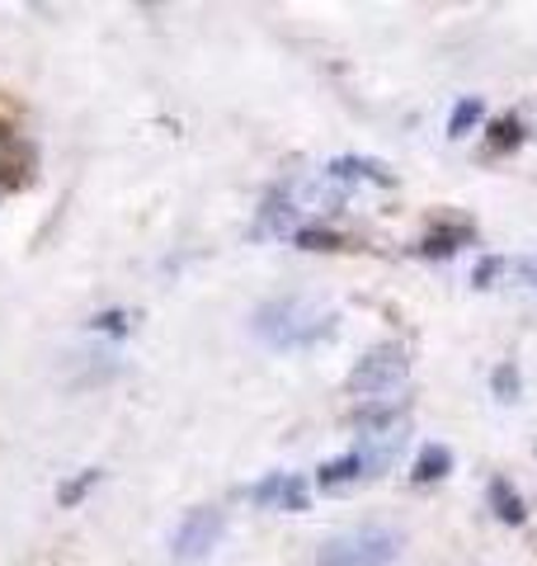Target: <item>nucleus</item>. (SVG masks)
<instances>
[{"label": "nucleus", "mask_w": 537, "mask_h": 566, "mask_svg": "<svg viewBox=\"0 0 537 566\" xmlns=\"http://www.w3.org/2000/svg\"><path fill=\"white\" fill-rule=\"evenodd\" d=\"M453 472V449L448 444H424L415 468H410V482L415 486H429V482H443V476Z\"/></svg>", "instance_id": "obj_8"}, {"label": "nucleus", "mask_w": 537, "mask_h": 566, "mask_svg": "<svg viewBox=\"0 0 537 566\" xmlns=\"http://www.w3.org/2000/svg\"><path fill=\"white\" fill-rule=\"evenodd\" d=\"M491 392H495V401H505V406H514L518 401V392H524V374H518V364H495V374H491Z\"/></svg>", "instance_id": "obj_13"}, {"label": "nucleus", "mask_w": 537, "mask_h": 566, "mask_svg": "<svg viewBox=\"0 0 537 566\" xmlns=\"http://www.w3.org/2000/svg\"><path fill=\"white\" fill-rule=\"evenodd\" d=\"M524 274H528V279L537 283V260H524Z\"/></svg>", "instance_id": "obj_20"}, {"label": "nucleus", "mask_w": 537, "mask_h": 566, "mask_svg": "<svg viewBox=\"0 0 537 566\" xmlns=\"http://www.w3.org/2000/svg\"><path fill=\"white\" fill-rule=\"evenodd\" d=\"M472 237H476V232H472L467 222H457V227H434V232H424V237L415 241V255H424V260H448V255H457Z\"/></svg>", "instance_id": "obj_6"}, {"label": "nucleus", "mask_w": 537, "mask_h": 566, "mask_svg": "<svg viewBox=\"0 0 537 566\" xmlns=\"http://www.w3.org/2000/svg\"><path fill=\"white\" fill-rule=\"evenodd\" d=\"M302 251H349V237H339V232H330V227H302V232L293 237Z\"/></svg>", "instance_id": "obj_15"}, {"label": "nucleus", "mask_w": 537, "mask_h": 566, "mask_svg": "<svg viewBox=\"0 0 537 566\" xmlns=\"http://www.w3.org/2000/svg\"><path fill=\"white\" fill-rule=\"evenodd\" d=\"M509 270V260L505 255H486V260H476V270H472V289H495V279Z\"/></svg>", "instance_id": "obj_19"}, {"label": "nucleus", "mask_w": 537, "mask_h": 566, "mask_svg": "<svg viewBox=\"0 0 537 566\" xmlns=\"http://www.w3.org/2000/svg\"><path fill=\"white\" fill-rule=\"evenodd\" d=\"M326 175H330V180H372V185H382V189L397 185L391 166L378 161V156H335V161L326 166Z\"/></svg>", "instance_id": "obj_5"}, {"label": "nucleus", "mask_w": 537, "mask_h": 566, "mask_svg": "<svg viewBox=\"0 0 537 566\" xmlns=\"http://www.w3.org/2000/svg\"><path fill=\"white\" fill-rule=\"evenodd\" d=\"M486 505L495 510V520H499V524H524V520H528L524 495H518V491H514V482H505V476H491V486H486Z\"/></svg>", "instance_id": "obj_7"}, {"label": "nucleus", "mask_w": 537, "mask_h": 566, "mask_svg": "<svg viewBox=\"0 0 537 566\" xmlns=\"http://www.w3.org/2000/svg\"><path fill=\"white\" fill-rule=\"evenodd\" d=\"M222 534H227V515L218 505H193L185 520H179V528H175V538H170V557L175 562H203L212 547L222 543Z\"/></svg>", "instance_id": "obj_3"}, {"label": "nucleus", "mask_w": 537, "mask_h": 566, "mask_svg": "<svg viewBox=\"0 0 537 566\" xmlns=\"http://www.w3.org/2000/svg\"><path fill=\"white\" fill-rule=\"evenodd\" d=\"M481 118H486V104H481V95H462L453 118H448V137H467Z\"/></svg>", "instance_id": "obj_12"}, {"label": "nucleus", "mask_w": 537, "mask_h": 566, "mask_svg": "<svg viewBox=\"0 0 537 566\" xmlns=\"http://www.w3.org/2000/svg\"><path fill=\"white\" fill-rule=\"evenodd\" d=\"M401 416H406V406H364V411H354V424L364 430V439H372V434L401 430Z\"/></svg>", "instance_id": "obj_10"}, {"label": "nucleus", "mask_w": 537, "mask_h": 566, "mask_svg": "<svg viewBox=\"0 0 537 566\" xmlns=\"http://www.w3.org/2000/svg\"><path fill=\"white\" fill-rule=\"evenodd\" d=\"M518 142H524V123H518L514 114H505V118H495V123H491V137H486V147H491L495 156L514 151Z\"/></svg>", "instance_id": "obj_14"}, {"label": "nucleus", "mask_w": 537, "mask_h": 566, "mask_svg": "<svg viewBox=\"0 0 537 566\" xmlns=\"http://www.w3.org/2000/svg\"><path fill=\"white\" fill-rule=\"evenodd\" d=\"M90 331H104V335H128V331H133V312H123V307L95 312V316H90Z\"/></svg>", "instance_id": "obj_16"}, {"label": "nucleus", "mask_w": 537, "mask_h": 566, "mask_svg": "<svg viewBox=\"0 0 537 566\" xmlns=\"http://www.w3.org/2000/svg\"><path fill=\"white\" fill-rule=\"evenodd\" d=\"M99 482H104V468H81L76 476H71V482L57 486V505H62V510H76Z\"/></svg>", "instance_id": "obj_11"}, {"label": "nucleus", "mask_w": 537, "mask_h": 566, "mask_svg": "<svg viewBox=\"0 0 537 566\" xmlns=\"http://www.w3.org/2000/svg\"><path fill=\"white\" fill-rule=\"evenodd\" d=\"M283 482H288V472H268L264 482H255V486H250V505H274V510H278Z\"/></svg>", "instance_id": "obj_18"}, {"label": "nucleus", "mask_w": 537, "mask_h": 566, "mask_svg": "<svg viewBox=\"0 0 537 566\" xmlns=\"http://www.w3.org/2000/svg\"><path fill=\"white\" fill-rule=\"evenodd\" d=\"M397 557H401V534H391L382 524H364L320 543L316 566H391Z\"/></svg>", "instance_id": "obj_2"}, {"label": "nucleus", "mask_w": 537, "mask_h": 566, "mask_svg": "<svg viewBox=\"0 0 537 566\" xmlns=\"http://www.w3.org/2000/svg\"><path fill=\"white\" fill-rule=\"evenodd\" d=\"M410 374V359L401 345H378L349 368V392H391Z\"/></svg>", "instance_id": "obj_4"}, {"label": "nucleus", "mask_w": 537, "mask_h": 566, "mask_svg": "<svg viewBox=\"0 0 537 566\" xmlns=\"http://www.w3.org/2000/svg\"><path fill=\"white\" fill-rule=\"evenodd\" d=\"M250 331L274 349H307V345H320L335 331V307L316 303L307 293L268 297V303L255 307V316H250Z\"/></svg>", "instance_id": "obj_1"}, {"label": "nucleus", "mask_w": 537, "mask_h": 566, "mask_svg": "<svg viewBox=\"0 0 537 566\" xmlns=\"http://www.w3.org/2000/svg\"><path fill=\"white\" fill-rule=\"evenodd\" d=\"M354 476H364V453H345V458H330V463H320L316 468V486L320 491H335V486H345L354 482Z\"/></svg>", "instance_id": "obj_9"}, {"label": "nucleus", "mask_w": 537, "mask_h": 566, "mask_svg": "<svg viewBox=\"0 0 537 566\" xmlns=\"http://www.w3.org/2000/svg\"><path fill=\"white\" fill-rule=\"evenodd\" d=\"M307 482H302L297 472H288V482H283V495H278V510H288V515H302V510H307Z\"/></svg>", "instance_id": "obj_17"}]
</instances>
